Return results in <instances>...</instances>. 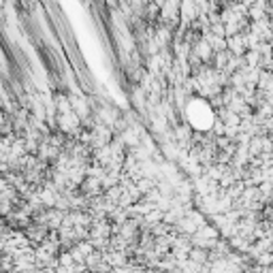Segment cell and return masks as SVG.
Masks as SVG:
<instances>
[{
	"label": "cell",
	"instance_id": "obj_1",
	"mask_svg": "<svg viewBox=\"0 0 273 273\" xmlns=\"http://www.w3.org/2000/svg\"><path fill=\"white\" fill-rule=\"evenodd\" d=\"M188 120L192 126L196 128H210L214 122V114L212 107L205 100H192L188 105Z\"/></svg>",
	"mask_w": 273,
	"mask_h": 273
}]
</instances>
